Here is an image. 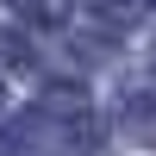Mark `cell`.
I'll return each mask as SVG.
<instances>
[{"mask_svg": "<svg viewBox=\"0 0 156 156\" xmlns=\"http://www.w3.org/2000/svg\"><path fill=\"white\" fill-rule=\"evenodd\" d=\"M119 125H125V137H137V144H156V81L131 87V94L119 100Z\"/></svg>", "mask_w": 156, "mask_h": 156, "instance_id": "cell-2", "label": "cell"}, {"mask_svg": "<svg viewBox=\"0 0 156 156\" xmlns=\"http://www.w3.org/2000/svg\"><path fill=\"white\" fill-rule=\"evenodd\" d=\"M0 106H6V87H0Z\"/></svg>", "mask_w": 156, "mask_h": 156, "instance_id": "cell-3", "label": "cell"}, {"mask_svg": "<svg viewBox=\"0 0 156 156\" xmlns=\"http://www.w3.org/2000/svg\"><path fill=\"white\" fill-rule=\"evenodd\" d=\"M62 137H56V125H50V112L37 106V112H25V119H12L6 131H0V156H44V150H56Z\"/></svg>", "mask_w": 156, "mask_h": 156, "instance_id": "cell-1", "label": "cell"}]
</instances>
